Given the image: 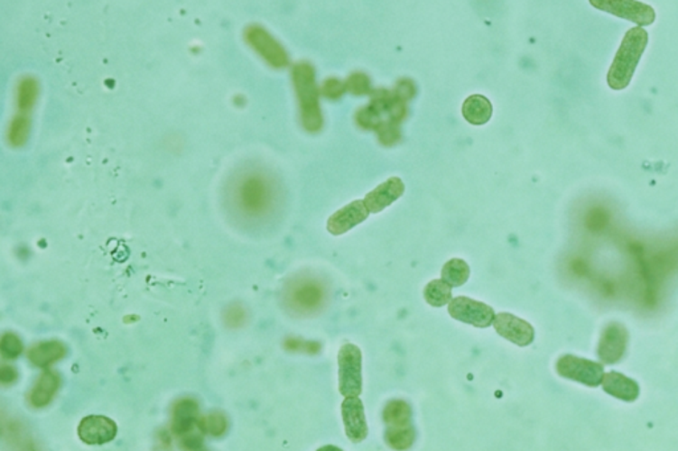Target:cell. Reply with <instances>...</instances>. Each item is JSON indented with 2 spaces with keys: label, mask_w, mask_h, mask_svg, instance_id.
I'll list each match as a JSON object with an SVG mask.
<instances>
[{
  "label": "cell",
  "mask_w": 678,
  "mask_h": 451,
  "mask_svg": "<svg viewBox=\"0 0 678 451\" xmlns=\"http://www.w3.org/2000/svg\"><path fill=\"white\" fill-rule=\"evenodd\" d=\"M339 392L343 397H359L363 390L362 351L345 343L339 353Z\"/></svg>",
  "instance_id": "cell-8"
},
{
  "label": "cell",
  "mask_w": 678,
  "mask_h": 451,
  "mask_svg": "<svg viewBox=\"0 0 678 451\" xmlns=\"http://www.w3.org/2000/svg\"><path fill=\"white\" fill-rule=\"evenodd\" d=\"M495 330L499 336L509 340L518 347H527L535 339V330L529 322L509 313L496 314L493 320Z\"/></svg>",
  "instance_id": "cell-12"
},
{
  "label": "cell",
  "mask_w": 678,
  "mask_h": 451,
  "mask_svg": "<svg viewBox=\"0 0 678 451\" xmlns=\"http://www.w3.org/2000/svg\"><path fill=\"white\" fill-rule=\"evenodd\" d=\"M194 451H207V450H206V449H204V447H203V446H201V447H200V449H197V450H194Z\"/></svg>",
  "instance_id": "cell-38"
},
{
  "label": "cell",
  "mask_w": 678,
  "mask_h": 451,
  "mask_svg": "<svg viewBox=\"0 0 678 451\" xmlns=\"http://www.w3.org/2000/svg\"><path fill=\"white\" fill-rule=\"evenodd\" d=\"M292 82L299 101L300 119L308 133H319L323 127L316 69L309 61H300L292 68Z\"/></svg>",
  "instance_id": "cell-4"
},
{
  "label": "cell",
  "mask_w": 678,
  "mask_h": 451,
  "mask_svg": "<svg viewBox=\"0 0 678 451\" xmlns=\"http://www.w3.org/2000/svg\"><path fill=\"white\" fill-rule=\"evenodd\" d=\"M224 207L231 220L246 231L272 226L283 206L279 177L259 163H244L224 184Z\"/></svg>",
  "instance_id": "cell-1"
},
{
  "label": "cell",
  "mask_w": 678,
  "mask_h": 451,
  "mask_svg": "<svg viewBox=\"0 0 678 451\" xmlns=\"http://www.w3.org/2000/svg\"><path fill=\"white\" fill-rule=\"evenodd\" d=\"M416 92H418V87H416L415 82L410 78L400 79L398 84H396L395 89H394L396 97L403 99L404 102L411 101V99L415 97Z\"/></svg>",
  "instance_id": "cell-35"
},
{
  "label": "cell",
  "mask_w": 678,
  "mask_h": 451,
  "mask_svg": "<svg viewBox=\"0 0 678 451\" xmlns=\"http://www.w3.org/2000/svg\"><path fill=\"white\" fill-rule=\"evenodd\" d=\"M628 345V333L620 323H609L601 334L598 356L606 364H617L623 359Z\"/></svg>",
  "instance_id": "cell-13"
},
{
  "label": "cell",
  "mask_w": 678,
  "mask_h": 451,
  "mask_svg": "<svg viewBox=\"0 0 678 451\" xmlns=\"http://www.w3.org/2000/svg\"><path fill=\"white\" fill-rule=\"evenodd\" d=\"M346 90L354 96H366L371 95L374 92L371 87V79L366 73L356 72L353 75L348 76V78L345 82Z\"/></svg>",
  "instance_id": "cell-28"
},
{
  "label": "cell",
  "mask_w": 678,
  "mask_h": 451,
  "mask_svg": "<svg viewBox=\"0 0 678 451\" xmlns=\"http://www.w3.org/2000/svg\"><path fill=\"white\" fill-rule=\"evenodd\" d=\"M405 186L402 179L394 177L379 184L376 189L368 192L365 198V204L370 214H379L391 204L395 203L404 194Z\"/></svg>",
  "instance_id": "cell-17"
},
{
  "label": "cell",
  "mask_w": 678,
  "mask_h": 451,
  "mask_svg": "<svg viewBox=\"0 0 678 451\" xmlns=\"http://www.w3.org/2000/svg\"><path fill=\"white\" fill-rule=\"evenodd\" d=\"M385 441L391 449L395 451L411 449L416 441L415 427L405 428V429H385Z\"/></svg>",
  "instance_id": "cell-25"
},
{
  "label": "cell",
  "mask_w": 678,
  "mask_h": 451,
  "mask_svg": "<svg viewBox=\"0 0 678 451\" xmlns=\"http://www.w3.org/2000/svg\"><path fill=\"white\" fill-rule=\"evenodd\" d=\"M227 427H228V424H227V419L224 414L212 413L209 414V416L201 417V430H203V433L209 434V436H223L226 433Z\"/></svg>",
  "instance_id": "cell-30"
},
{
  "label": "cell",
  "mask_w": 678,
  "mask_h": 451,
  "mask_svg": "<svg viewBox=\"0 0 678 451\" xmlns=\"http://www.w3.org/2000/svg\"><path fill=\"white\" fill-rule=\"evenodd\" d=\"M172 428L187 450L194 451L203 446L201 434L204 433L201 430L200 407L194 400L183 399L175 404L172 410Z\"/></svg>",
  "instance_id": "cell-6"
},
{
  "label": "cell",
  "mask_w": 678,
  "mask_h": 451,
  "mask_svg": "<svg viewBox=\"0 0 678 451\" xmlns=\"http://www.w3.org/2000/svg\"><path fill=\"white\" fill-rule=\"evenodd\" d=\"M448 314L459 322L478 328L490 327L496 318L493 308L468 297L453 298L448 305Z\"/></svg>",
  "instance_id": "cell-10"
},
{
  "label": "cell",
  "mask_w": 678,
  "mask_h": 451,
  "mask_svg": "<svg viewBox=\"0 0 678 451\" xmlns=\"http://www.w3.org/2000/svg\"><path fill=\"white\" fill-rule=\"evenodd\" d=\"M246 319H248V314H246V308L240 303H231L224 310L223 320L227 327L237 330V328L243 327L246 325Z\"/></svg>",
  "instance_id": "cell-29"
},
{
  "label": "cell",
  "mask_w": 678,
  "mask_h": 451,
  "mask_svg": "<svg viewBox=\"0 0 678 451\" xmlns=\"http://www.w3.org/2000/svg\"><path fill=\"white\" fill-rule=\"evenodd\" d=\"M15 379L16 371L10 365H3L2 370H0V380H2L3 384H11V382H15Z\"/></svg>",
  "instance_id": "cell-36"
},
{
  "label": "cell",
  "mask_w": 678,
  "mask_h": 451,
  "mask_svg": "<svg viewBox=\"0 0 678 451\" xmlns=\"http://www.w3.org/2000/svg\"><path fill=\"white\" fill-rule=\"evenodd\" d=\"M342 419L346 436L353 444L365 441L368 436L365 405L359 397H346L342 402Z\"/></svg>",
  "instance_id": "cell-15"
},
{
  "label": "cell",
  "mask_w": 678,
  "mask_h": 451,
  "mask_svg": "<svg viewBox=\"0 0 678 451\" xmlns=\"http://www.w3.org/2000/svg\"><path fill=\"white\" fill-rule=\"evenodd\" d=\"M591 5L598 10L606 11L618 18L627 19L638 25H649L656 19V13L651 5L641 2H618V0H592Z\"/></svg>",
  "instance_id": "cell-11"
},
{
  "label": "cell",
  "mask_w": 678,
  "mask_h": 451,
  "mask_svg": "<svg viewBox=\"0 0 678 451\" xmlns=\"http://www.w3.org/2000/svg\"><path fill=\"white\" fill-rule=\"evenodd\" d=\"M329 300V288L322 278L309 273L292 277L281 291L283 308L294 317L320 313Z\"/></svg>",
  "instance_id": "cell-3"
},
{
  "label": "cell",
  "mask_w": 678,
  "mask_h": 451,
  "mask_svg": "<svg viewBox=\"0 0 678 451\" xmlns=\"http://www.w3.org/2000/svg\"><path fill=\"white\" fill-rule=\"evenodd\" d=\"M385 429H405L413 427V410L404 400H391L383 410Z\"/></svg>",
  "instance_id": "cell-20"
},
{
  "label": "cell",
  "mask_w": 678,
  "mask_h": 451,
  "mask_svg": "<svg viewBox=\"0 0 678 451\" xmlns=\"http://www.w3.org/2000/svg\"><path fill=\"white\" fill-rule=\"evenodd\" d=\"M317 451H343L339 446H334V445H326V446L320 447Z\"/></svg>",
  "instance_id": "cell-37"
},
{
  "label": "cell",
  "mask_w": 678,
  "mask_h": 451,
  "mask_svg": "<svg viewBox=\"0 0 678 451\" xmlns=\"http://www.w3.org/2000/svg\"><path fill=\"white\" fill-rule=\"evenodd\" d=\"M79 437L87 445H105L117 437V424L109 417L88 416L81 419Z\"/></svg>",
  "instance_id": "cell-14"
},
{
  "label": "cell",
  "mask_w": 678,
  "mask_h": 451,
  "mask_svg": "<svg viewBox=\"0 0 678 451\" xmlns=\"http://www.w3.org/2000/svg\"><path fill=\"white\" fill-rule=\"evenodd\" d=\"M604 392L621 401L634 402L640 396V387L635 380L629 379L626 374L620 373H604L603 382Z\"/></svg>",
  "instance_id": "cell-18"
},
{
  "label": "cell",
  "mask_w": 678,
  "mask_h": 451,
  "mask_svg": "<svg viewBox=\"0 0 678 451\" xmlns=\"http://www.w3.org/2000/svg\"><path fill=\"white\" fill-rule=\"evenodd\" d=\"M555 370L559 376L587 385V387H598L603 382L604 377V368L600 363L575 356V354H563L559 357Z\"/></svg>",
  "instance_id": "cell-9"
},
{
  "label": "cell",
  "mask_w": 678,
  "mask_h": 451,
  "mask_svg": "<svg viewBox=\"0 0 678 451\" xmlns=\"http://www.w3.org/2000/svg\"><path fill=\"white\" fill-rule=\"evenodd\" d=\"M59 387H60L59 374L52 373V371H45L36 380L33 391L28 394V401H30L31 407L41 410V408L50 405L56 392H58Z\"/></svg>",
  "instance_id": "cell-19"
},
{
  "label": "cell",
  "mask_w": 678,
  "mask_h": 451,
  "mask_svg": "<svg viewBox=\"0 0 678 451\" xmlns=\"http://www.w3.org/2000/svg\"><path fill=\"white\" fill-rule=\"evenodd\" d=\"M424 299L433 308H442L450 305L452 298V288L442 280H433L424 288Z\"/></svg>",
  "instance_id": "cell-24"
},
{
  "label": "cell",
  "mask_w": 678,
  "mask_h": 451,
  "mask_svg": "<svg viewBox=\"0 0 678 451\" xmlns=\"http://www.w3.org/2000/svg\"><path fill=\"white\" fill-rule=\"evenodd\" d=\"M65 354H67V348L61 342L48 340V342L33 345L28 353V357L36 367L45 368L61 360Z\"/></svg>",
  "instance_id": "cell-21"
},
{
  "label": "cell",
  "mask_w": 678,
  "mask_h": 451,
  "mask_svg": "<svg viewBox=\"0 0 678 451\" xmlns=\"http://www.w3.org/2000/svg\"><path fill=\"white\" fill-rule=\"evenodd\" d=\"M320 92L323 97L331 99V101H337V99L342 98V96L348 90H346L345 82L340 81L339 78H331L323 81Z\"/></svg>",
  "instance_id": "cell-33"
},
{
  "label": "cell",
  "mask_w": 678,
  "mask_h": 451,
  "mask_svg": "<svg viewBox=\"0 0 678 451\" xmlns=\"http://www.w3.org/2000/svg\"><path fill=\"white\" fill-rule=\"evenodd\" d=\"M10 441L13 442V445H15L16 451H38L33 439L25 437L23 430L21 432L19 425L10 428Z\"/></svg>",
  "instance_id": "cell-34"
},
{
  "label": "cell",
  "mask_w": 678,
  "mask_h": 451,
  "mask_svg": "<svg viewBox=\"0 0 678 451\" xmlns=\"http://www.w3.org/2000/svg\"><path fill=\"white\" fill-rule=\"evenodd\" d=\"M493 106L489 99L481 95L470 96L462 104V117L475 126L488 124L492 118Z\"/></svg>",
  "instance_id": "cell-22"
},
{
  "label": "cell",
  "mask_w": 678,
  "mask_h": 451,
  "mask_svg": "<svg viewBox=\"0 0 678 451\" xmlns=\"http://www.w3.org/2000/svg\"><path fill=\"white\" fill-rule=\"evenodd\" d=\"M370 211L366 207L365 201L356 200L353 203L340 208L336 214L331 215L328 220L329 234L342 235L351 229L367 220Z\"/></svg>",
  "instance_id": "cell-16"
},
{
  "label": "cell",
  "mask_w": 678,
  "mask_h": 451,
  "mask_svg": "<svg viewBox=\"0 0 678 451\" xmlns=\"http://www.w3.org/2000/svg\"><path fill=\"white\" fill-rule=\"evenodd\" d=\"M243 38L246 45L269 67L283 69L291 62L285 47L263 25H246Z\"/></svg>",
  "instance_id": "cell-7"
},
{
  "label": "cell",
  "mask_w": 678,
  "mask_h": 451,
  "mask_svg": "<svg viewBox=\"0 0 678 451\" xmlns=\"http://www.w3.org/2000/svg\"><path fill=\"white\" fill-rule=\"evenodd\" d=\"M611 223V214L608 209L601 206L591 207L584 215V226L591 234H601L608 228Z\"/></svg>",
  "instance_id": "cell-26"
},
{
  "label": "cell",
  "mask_w": 678,
  "mask_h": 451,
  "mask_svg": "<svg viewBox=\"0 0 678 451\" xmlns=\"http://www.w3.org/2000/svg\"><path fill=\"white\" fill-rule=\"evenodd\" d=\"M0 353L5 359H15L23 353V343L18 335L5 333L0 340Z\"/></svg>",
  "instance_id": "cell-31"
},
{
  "label": "cell",
  "mask_w": 678,
  "mask_h": 451,
  "mask_svg": "<svg viewBox=\"0 0 678 451\" xmlns=\"http://www.w3.org/2000/svg\"><path fill=\"white\" fill-rule=\"evenodd\" d=\"M470 268L461 258H452L448 261L441 271V280L450 288H460L469 280Z\"/></svg>",
  "instance_id": "cell-23"
},
{
  "label": "cell",
  "mask_w": 678,
  "mask_h": 451,
  "mask_svg": "<svg viewBox=\"0 0 678 451\" xmlns=\"http://www.w3.org/2000/svg\"><path fill=\"white\" fill-rule=\"evenodd\" d=\"M648 40V32L643 27L631 28L626 33L607 76L611 89L623 90L631 84Z\"/></svg>",
  "instance_id": "cell-5"
},
{
  "label": "cell",
  "mask_w": 678,
  "mask_h": 451,
  "mask_svg": "<svg viewBox=\"0 0 678 451\" xmlns=\"http://www.w3.org/2000/svg\"><path fill=\"white\" fill-rule=\"evenodd\" d=\"M385 121H387V119H383V113H380L371 104H368L367 106H363L356 115L357 124L365 130H374V132H376L380 124Z\"/></svg>",
  "instance_id": "cell-27"
},
{
  "label": "cell",
  "mask_w": 678,
  "mask_h": 451,
  "mask_svg": "<svg viewBox=\"0 0 678 451\" xmlns=\"http://www.w3.org/2000/svg\"><path fill=\"white\" fill-rule=\"evenodd\" d=\"M41 82L33 75L18 78L14 87V113L5 126V142L13 149H22L33 134V115L41 98Z\"/></svg>",
  "instance_id": "cell-2"
},
{
  "label": "cell",
  "mask_w": 678,
  "mask_h": 451,
  "mask_svg": "<svg viewBox=\"0 0 678 451\" xmlns=\"http://www.w3.org/2000/svg\"><path fill=\"white\" fill-rule=\"evenodd\" d=\"M376 133L378 134L379 142L383 146H394V144L398 143L400 138H402L399 124H394L390 119L383 122Z\"/></svg>",
  "instance_id": "cell-32"
}]
</instances>
